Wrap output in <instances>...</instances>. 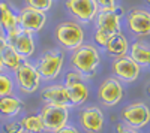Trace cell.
Masks as SVG:
<instances>
[{
	"instance_id": "34",
	"label": "cell",
	"mask_w": 150,
	"mask_h": 133,
	"mask_svg": "<svg viewBox=\"0 0 150 133\" xmlns=\"http://www.w3.org/2000/svg\"><path fill=\"white\" fill-rule=\"evenodd\" d=\"M2 120H3V118H2V117H0V126H2V124H3V123H2Z\"/></svg>"
},
{
	"instance_id": "24",
	"label": "cell",
	"mask_w": 150,
	"mask_h": 133,
	"mask_svg": "<svg viewBox=\"0 0 150 133\" xmlns=\"http://www.w3.org/2000/svg\"><path fill=\"white\" fill-rule=\"evenodd\" d=\"M24 3H26L27 8L41 10V12H48L53 8L54 0H24Z\"/></svg>"
},
{
	"instance_id": "14",
	"label": "cell",
	"mask_w": 150,
	"mask_h": 133,
	"mask_svg": "<svg viewBox=\"0 0 150 133\" xmlns=\"http://www.w3.org/2000/svg\"><path fill=\"white\" fill-rule=\"evenodd\" d=\"M128 29L137 38H147L150 36V10L135 8L126 14Z\"/></svg>"
},
{
	"instance_id": "19",
	"label": "cell",
	"mask_w": 150,
	"mask_h": 133,
	"mask_svg": "<svg viewBox=\"0 0 150 133\" xmlns=\"http://www.w3.org/2000/svg\"><path fill=\"white\" fill-rule=\"evenodd\" d=\"M105 51L110 57L114 58H119V57H123V55H128L129 52V42L126 39V36L123 33H114L110 38L107 46H105Z\"/></svg>"
},
{
	"instance_id": "16",
	"label": "cell",
	"mask_w": 150,
	"mask_h": 133,
	"mask_svg": "<svg viewBox=\"0 0 150 133\" xmlns=\"http://www.w3.org/2000/svg\"><path fill=\"white\" fill-rule=\"evenodd\" d=\"M41 99L45 105H57V106H66L72 108L69 94L66 91L65 84H51L41 90Z\"/></svg>"
},
{
	"instance_id": "3",
	"label": "cell",
	"mask_w": 150,
	"mask_h": 133,
	"mask_svg": "<svg viewBox=\"0 0 150 133\" xmlns=\"http://www.w3.org/2000/svg\"><path fill=\"white\" fill-rule=\"evenodd\" d=\"M35 66L44 81H54L63 70L65 54L60 50H48L38 58Z\"/></svg>"
},
{
	"instance_id": "2",
	"label": "cell",
	"mask_w": 150,
	"mask_h": 133,
	"mask_svg": "<svg viewBox=\"0 0 150 133\" xmlns=\"http://www.w3.org/2000/svg\"><path fill=\"white\" fill-rule=\"evenodd\" d=\"M54 36L62 48H65L66 51H74L84 43L86 32L77 21H63L56 26Z\"/></svg>"
},
{
	"instance_id": "36",
	"label": "cell",
	"mask_w": 150,
	"mask_h": 133,
	"mask_svg": "<svg viewBox=\"0 0 150 133\" xmlns=\"http://www.w3.org/2000/svg\"><path fill=\"white\" fill-rule=\"evenodd\" d=\"M149 126H150V124H149Z\"/></svg>"
},
{
	"instance_id": "11",
	"label": "cell",
	"mask_w": 150,
	"mask_h": 133,
	"mask_svg": "<svg viewBox=\"0 0 150 133\" xmlns=\"http://www.w3.org/2000/svg\"><path fill=\"white\" fill-rule=\"evenodd\" d=\"M65 6L69 14L75 20H78V22H83V24L95 21L99 12V6L96 3V0H66Z\"/></svg>"
},
{
	"instance_id": "29",
	"label": "cell",
	"mask_w": 150,
	"mask_h": 133,
	"mask_svg": "<svg viewBox=\"0 0 150 133\" xmlns=\"http://www.w3.org/2000/svg\"><path fill=\"white\" fill-rule=\"evenodd\" d=\"M56 133H80V130L75 126H72V124H66L65 127H62L60 130H57Z\"/></svg>"
},
{
	"instance_id": "7",
	"label": "cell",
	"mask_w": 150,
	"mask_h": 133,
	"mask_svg": "<svg viewBox=\"0 0 150 133\" xmlns=\"http://www.w3.org/2000/svg\"><path fill=\"white\" fill-rule=\"evenodd\" d=\"M65 87L69 94V100L72 106H81L89 99V87L86 78H83L78 72L69 70L65 76Z\"/></svg>"
},
{
	"instance_id": "27",
	"label": "cell",
	"mask_w": 150,
	"mask_h": 133,
	"mask_svg": "<svg viewBox=\"0 0 150 133\" xmlns=\"http://www.w3.org/2000/svg\"><path fill=\"white\" fill-rule=\"evenodd\" d=\"M116 133H140V130H135V129H131L128 126H125L123 123H119L116 126Z\"/></svg>"
},
{
	"instance_id": "32",
	"label": "cell",
	"mask_w": 150,
	"mask_h": 133,
	"mask_svg": "<svg viewBox=\"0 0 150 133\" xmlns=\"http://www.w3.org/2000/svg\"><path fill=\"white\" fill-rule=\"evenodd\" d=\"M146 93H147V96L150 97V82H149L147 85H146Z\"/></svg>"
},
{
	"instance_id": "4",
	"label": "cell",
	"mask_w": 150,
	"mask_h": 133,
	"mask_svg": "<svg viewBox=\"0 0 150 133\" xmlns=\"http://www.w3.org/2000/svg\"><path fill=\"white\" fill-rule=\"evenodd\" d=\"M14 74V81H15V87L20 88L24 94H33L41 88V75L38 72L36 66L30 62H24L17 70L12 72Z\"/></svg>"
},
{
	"instance_id": "31",
	"label": "cell",
	"mask_w": 150,
	"mask_h": 133,
	"mask_svg": "<svg viewBox=\"0 0 150 133\" xmlns=\"http://www.w3.org/2000/svg\"><path fill=\"white\" fill-rule=\"evenodd\" d=\"M0 72H5V66H3V62H2V55H0Z\"/></svg>"
},
{
	"instance_id": "8",
	"label": "cell",
	"mask_w": 150,
	"mask_h": 133,
	"mask_svg": "<svg viewBox=\"0 0 150 133\" xmlns=\"http://www.w3.org/2000/svg\"><path fill=\"white\" fill-rule=\"evenodd\" d=\"M126 17L122 6L116 5L108 9H99L98 15L95 18L96 29L104 30L110 34L122 33V18Z\"/></svg>"
},
{
	"instance_id": "22",
	"label": "cell",
	"mask_w": 150,
	"mask_h": 133,
	"mask_svg": "<svg viewBox=\"0 0 150 133\" xmlns=\"http://www.w3.org/2000/svg\"><path fill=\"white\" fill-rule=\"evenodd\" d=\"M20 123H21V126L24 129V133H44L45 132L41 112L23 115V118L20 120Z\"/></svg>"
},
{
	"instance_id": "9",
	"label": "cell",
	"mask_w": 150,
	"mask_h": 133,
	"mask_svg": "<svg viewBox=\"0 0 150 133\" xmlns=\"http://www.w3.org/2000/svg\"><path fill=\"white\" fill-rule=\"evenodd\" d=\"M5 36L8 39V43L14 48L20 55H23L26 60L35 54L36 43H35V36H33L32 32L23 30L21 27H18L14 32L6 33Z\"/></svg>"
},
{
	"instance_id": "25",
	"label": "cell",
	"mask_w": 150,
	"mask_h": 133,
	"mask_svg": "<svg viewBox=\"0 0 150 133\" xmlns=\"http://www.w3.org/2000/svg\"><path fill=\"white\" fill-rule=\"evenodd\" d=\"M111 36H112V34H110V33H107V32H104V30L96 29V30H95V33H93V42H95L98 46L105 48Z\"/></svg>"
},
{
	"instance_id": "13",
	"label": "cell",
	"mask_w": 150,
	"mask_h": 133,
	"mask_svg": "<svg viewBox=\"0 0 150 133\" xmlns=\"http://www.w3.org/2000/svg\"><path fill=\"white\" fill-rule=\"evenodd\" d=\"M78 121L86 133H101L105 124V115L99 106L92 105L83 108L80 111Z\"/></svg>"
},
{
	"instance_id": "35",
	"label": "cell",
	"mask_w": 150,
	"mask_h": 133,
	"mask_svg": "<svg viewBox=\"0 0 150 133\" xmlns=\"http://www.w3.org/2000/svg\"><path fill=\"white\" fill-rule=\"evenodd\" d=\"M147 5H149V6H150V0H147Z\"/></svg>"
},
{
	"instance_id": "33",
	"label": "cell",
	"mask_w": 150,
	"mask_h": 133,
	"mask_svg": "<svg viewBox=\"0 0 150 133\" xmlns=\"http://www.w3.org/2000/svg\"><path fill=\"white\" fill-rule=\"evenodd\" d=\"M0 32H2V10H0ZM3 33V32H2Z\"/></svg>"
},
{
	"instance_id": "18",
	"label": "cell",
	"mask_w": 150,
	"mask_h": 133,
	"mask_svg": "<svg viewBox=\"0 0 150 133\" xmlns=\"http://www.w3.org/2000/svg\"><path fill=\"white\" fill-rule=\"evenodd\" d=\"M134 62L140 67H150V45L138 39L129 45V54Z\"/></svg>"
},
{
	"instance_id": "10",
	"label": "cell",
	"mask_w": 150,
	"mask_h": 133,
	"mask_svg": "<svg viewBox=\"0 0 150 133\" xmlns=\"http://www.w3.org/2000/svg\"><path fill=\"white\" fill-rule=\"evenodd\" d=\"M123 84L116 79L114 76H110L101 82L98 88V100L105 106H116L123 99Z\"/></svg>"
},
{
	"instance_id": "6",
	"label": "cell",
	"mask_w": 150,
	"mask_h": 133,
	"mask_svg": "<svg viewBox=\"0 0 150 133\" xmlns=\"http://www.w3.org/2000/svg\"><path fill=\"white\" fill-rule=\"evenodd\" d=\"M123 124L135 130H141L150 124V108L143 102H135L122 109Z\"/></svg>"
},
{
	"instance_id": "23",
	"label": "cell",
	"mask_w": 150,
	"mask_h": 133,
	"mask_svg": "<svg viewBox=\"0 0 150 133\" xmlns=\"http://www.w3.org/2000/svg\"><path fill=\"white\" fill-rule=\"evenodd\" d=\"M15 93V81L12 75L6 72H0V97L6 96H14Z\"/></svg>"
},
{
	"instance_id": "20",
	"label": "cell",
	"mask_w": 150,
	"mask_h": 133,
	"mask_svg": "<svg viewBox=\"0 0 150 133\" xmlns=\"http://www.w3.org/2000/svg\"><path fill=\"white\" fill-rule=\"evenodd\" d=\"M0 10H2V32L6 34L9 32H14L20 27V18L18 12L14 10L11 3L0 0Z\"/></svg>"
},
{
	"instance_id": "26",
	"label": "cell",
	"mask_w": 150,
	"mask_h": 133,
	"mask_svg": "<svg viewBox=\"0 0 150 133\" xmlns=\"http://www.w3.org/2000/svg\"><path fill=\"white\" fill-rule=\"evenodd\" d=\"M3 133H24V129L20 121H9L2 124Z\"/></svg>"
},
{
	"instance_id": "5",
	"label": "cell",
	"mask_w": 150,
	"mask_h": 133,
	"mask_svg": "<svg viewBox=\"0 0 150 133\" xmlns=\"http://www.w3.org/2000/svg\"><path fill=\"white\" fill-rule=\"evenodd\" d=\"M41 117L44 121V127L47 133H56L62 127L69 124L71 109L66 106L57 105H45L41 109Z\"/></svg>"
},
{
	"instance_id": "21",
	"label": "cell",
	"mask_w": 150,
	"mask_h": 133,
	"mask_svg": "<svg viewBox=\"0 0 150 133\" xmlns=\"http://www.w3.org/2000/svg\"><path fill=\"white\" fill-rule=\"evenodd\" d=\"M0 55H2V62H3L5 69H8L11 72L17 70L24 62H26V58H24L23 55H20L9 43L0 51Z\"/></svg>"
},
{
	"instance_id": "17",
	"label": "cell",
	"mask_w": 150,
	"mask_h": 133,
	"mask_svg": "<svg viewBox=\"0 0 150 133\" xmlns=\"http://www.w3.org/2000/svg\"><path fill=\"white\" fill-rule=\"evenodd\" d=\"M24 111H26V103L17 96L0 97V117L2 118H15Z\"/></svg>"
},
{
	"instance_id": "28",
	"label": "cell",
	"mask_w": 150,
	"mask_h": 133,
	"mask_svg": "<svg viewBox=\"0 0 150 133\" xmlns=\"http://www.w3.org/2000/svg\"><path fill=\"white\" fill-rule=\"evenodd\" d=\"M96 3L99 6V9H108V8H112L116 6V0H96Z\"/></svg>"
},
{
	"instance_id": "12",
	"label": "cell",
	"mask_w": 150,
	"mask_h": 133,
	"mask_svg": "<svg viewBox=\"0 0 150 133\" xmlns=\"http://www.w3.org/2000/svg\"><path fill=\"white\" fill-rule=\"evenodd\" d=\"M111 70L114 74L116 79H119L120 82H126V84L137 81L141 74V67L129 55L114 58L112 60V64H111Z\"/></svg>"
},
{
	"instance_id": "1",
	"label": "cell",
	"mask_w": 150,
	"mask_h": 133,
	"mask_svg": "<svg viewBox=\"0 0 150 133\" xmlns=\"http://www.w3.org/2000/svg\"><path fill=\"white\" fill-rule=\"evenodd\" d=\"M99 64H101V54L93 43H83L71 54L72 69L86 79H90L96 75Z\"/></svg>"
},
{
	"instance_id": "30",
	"label": "cell",
	"mask_w": 150,
	"mask_h": 133,
	"mask_svg": "<svg viewBox=\"0 0 150 133\" xmlns=\"http://www.w3.org/2000/svg\"><path fill=\"white\" fill-rule=\"evenodd\" d=\"M6 45H8V39H6V36H5V33L0 32V51H2Z\"/></svg>"
},
{
	"instance_id": "15",
	"label": "cell",
	"mask_w": 150,
	"mask_h": 133,
	"mask_svg": "<svg viewBox=\"0 0 150 133\" xmlns=\"http://www.w3.org/2000/svg\"><path fill=\"white\" fill-rule=\"evenodd\" d=\"M18 18H20V27L23 30L32 32L33 34L41 32L47 24V14L45 12L36 10V9H32V8H27V6L20 10Z\"/></svg>"
}]
</instances>
